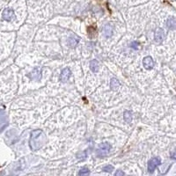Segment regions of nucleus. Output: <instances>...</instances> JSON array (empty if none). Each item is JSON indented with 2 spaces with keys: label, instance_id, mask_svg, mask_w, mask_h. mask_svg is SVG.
Listing matches in <instances>:
<instances>
[{
  "label": "nucleus",
  "instance_id": "1",
  "mask_svg": "<svg viewBox=\"0 0 176 176\" xmlns=\"http://www.w3.org/2000/svg\"><path fill=\"white\" fill-rule=\"evenodd\" d=\"M110 151V145L109 143L105 142L100 145L99 148L96 150V155L98 158H104L108 156Z\"/></svg>",
  "mask_w": 176,
  "mask_h": 176
},
{
  "label": "nucleus",
  "instance_id": "2",
  "mask_svg": "<svg viewBox=\"0 0 176 176\" xmlns=\"http://www.w3.org/2000/svg\"><path fill=\"white\" fill-rule=\"evenodd\" d=\"M160 164H161V160H160V158L155 157V158L151 159L149 160V162H148V166H147L148 172H149V173H153L154 170L157 168V166H160Z\"/></svg>",
  "mask_w": 176,
  "mask_h": 176
},
{
  "label": "nucleus",
  "instance_id": "3",
  "mask_svg": "<svg viewBox=\"0 0 176 176\" xmlns=\"http://www.w3.org/2000/svg\"><path fill=\"white\" fill-rule=\"evenodd\" d=\"M2 17L4 20L6 21H11L15 19V13H14V11L12 8H5L4 11H3V13H2Z\"/></svg>",
  "mask_w": 176,
  "mask_h": 176
},
{
  "label": "nucleus",
  "instance_id": "4",
  "mask_svg": "<svg viewBox=\"0 0 176 176\" xmlns=\"http://www.w3.org/2000/svg\"><path fill=\"white\" fill-rule=\"evenodd\" d=\"M70 76H71V70H70V68H64L60 74V80L63 83H65L69 80Z\"/></svg>",
  "mask_w": 176,
  "mask_h": 176
},
{
  "label": "nucleus",
  "instance_id": "5",
  "mask_svg": "<svg viewBox=\"0 0 176 176\" xmlns=\"http://www.w3.org/2000/svg\"><path fill=\"white\" fill-rule=\"evenodd\" d=\"M143 65H144V67L145 70H151L152 68L154 67V61H153V59H152V57L151 56H145L144 59H143Z\"/></svg>",
  "mask_w": 176,
  "mask_h": 176
},
{
  "label": "nucleus",
  "instance_id": "6",
  "mask_svg": "<svg viewBox=\"0 0 176 176\" xmlns=\"http://www.w3.org/2000/svg\"><path fill=\"white\" fill-rule=\"evenodd\" d=\"M165 38V32L162 28H158L155 32V35H154V40L156 42L160 43L162 42L163 40Z\"/></svg>",
  "mask_w": 176,
  "mask_h": 176
},
{
  "label": "nucleus",
  "instance_id": "7",
  "mask_svg": "<svg viewBox=\"0 0 176 176\" xmlns=\"http://www.w3.org/2000/svg\"><path fill=\"white\" fill-rule=\"evenodd\" d=\"M28 77H30L31 79H40L41 77V69L40 68H34L30 74H28Z\"/></svg>",
  "mask_w": 176,
  "mask_h": 176
},
{
  "label": "nucleus",
  "instance_id": "8",
  "mask_svg": "<svg viewBox=\"0 0 176 176\" xmlns=\"http://www.w3.org/2000/svg\"><path fill=\"white\" fill-rule=\"evenodd\" d=\"M89 67H90V70L95 73V72H98L99 71V69H100V64L99 62L96 60V59H94L90 62L89 64Z\"/></svg>",
  "mask_w": 176,
  "mask_h": 176
},
{
  "label": "nucleus",
  "instance_id": "9",
  "mask_svg": "<svg viewBox=\"0 0 176 176\" xmlns=\"http://www.w3.org/2000/svg\"><path fill=\"white\" fill-rule=\"evenodd\" d=\"M79 42V38L78 36H70L68 39V44L71 48H75L78 45Z\"/></svg>",
  "mask_w": 176,
  "mask_h": 176
},
{
  "label": "nucleus",
  "instance_id": "10",
  "mask_svg": "<svg viewBox=\"0 0 176 176\" xmlns=\"http://www.w3.org/2000/svg\"><path fill=\"white\" fill-rule=\"evenodd\" d=\"M166 27L171 30H175L176 29V19L171 17L167 19L166 21Z\"/></svg>",
  "mask_w": 176,
  "mask_h": 176
},
{
  "label": "nucleus",
  "instance_id": "11",
  "mask_svg": "<svg viewBox=\"0 0 176 176\" xmlns=\"http://www.w3.org/2000/svg\"><path fill=\"white\" fill-rule=\"evenodd\" d=\"M119 85H120V83H119V81L115 78L111 79V80H110V88L113 91H116L118 89Z\"/></svg>",
  "mask_w": 176,
  "mask_h": 176
},
{
  "label": "nucleus",
  "instance_id": "12",
  "mask_svg": "<svg viewBox=\"0 0 176 176\" xmlns=\"http://www.w3.org/2000/svg\"><path fill=\"white\" fill-rule=\"evenodd\" d=\"M103 34L105 35V37H110L111 35H112V33H113V31H112V28H111V27H110V25H109V24H107L105 27H104V28H103Z\"/></svg>",
  "mask_w": 176,
  "mask_h": 176
},
{
  "label": "nucleus",
  "instance_id": "13",
  "mask_svg": "<svg viewBox=\"0 0 176 176\" xmlns=\"http://www.w3.org/2000/svg\"><path fill=\"white\" fill-rule=\"evenodd\" d=\"M123 118H124V120H125V122H131L132 121V113L130 112V111H128V110H126L125 112H124V114H123Z\"/></svg>",
  "mask_w": 176,
  "mask_h": 176
},
{
  "label": "nucleus",
  "instance_id": "14",
  "mask_svg": "<svg viewBox=\"0 0 176 176\" xmlns=\"http://www.w3.org/2000/svg\"><path fill=\"white\" fill-rule=\"evenodd\" d=\"M114 169H115L114 166H111V165H107V166H103V168H102L103 172H107V173H112Z\"/></svg>",
  "mask_w": 176,
  "mask_h": 176
},
{
  "label": "nucleus",
  "instance_id": "15",
  "mask_svg": "<svg viewBox=\"0 0 176 176\" xmlns=\"http://www.w3.org/2000/svg\"><path fill=\"white\" fill-rule=\"evenodd\" d=\"M89 174H90V172H89V170L86 167L83 168L79 172V175H88Z\"/></svg>",
  "mask_w": 176,
  "mask_h": 176
},
{
  "label": "nucleus",
  "instance_id": "16",
  "mask_svg": "<svg viewBox=\"0 0 176 176\" xmlns=\"http://www.w3.org/2000/svg\"><path fill=\"white\" fill-rule=\"evenodd\" d=\"M130 47H131V49H133L135 50H137L139 49V43L137 41H133V42H131Z\"/></svg>",
  "mask_w": 176,
  "mask_h": 176
},
{
  "label": "nucleus",
  "instance_id": "17",
  "mask_svg": "<svg viewBox=\"0 0 176 176\" xmlns=\"http://www.w3.org/2000/svg\"><path fill=\"white\" fill-rule=\"evenodd\" d=\"M124 175H125L124 172H122V170H118V171H116L115 174V176H123Z\"/></svg>",
  "mask_w": 176,
  "mask_h": 176
},
{
  "label": "nucleus",
  "instance_id": "18",
  "mask_svg": "<svg viewBox=\"0 0 176 176\" xmlns=\"http://www.w3.org/2000/svg\"><path fill=\"white\" fill-rule=\"evenodd\" d=\"M171 158H172L173 160H176V150L173 151L171 152Z\"/></svg>",
  "mask_w": 176,
  "mask_h": 176
}]
</instances>
